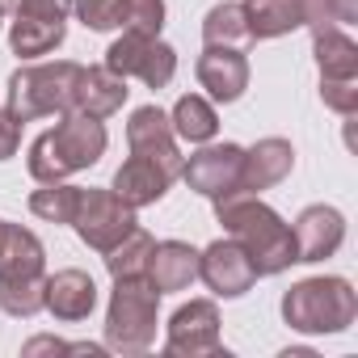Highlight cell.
Returning <instances> with one entry per match:
<instances>
[{"instance_id": "obj_1", "label": "cell", "mask_w": 358, "mask_h": 358, "mask_svg": "<svg viewBox=\"0 0 358 358\" xmlns=\"http://www.w3.org/2000/svg\"><path fill=\"white\" fill-rule=\"evenodd\" d=\"M215 220H220L224 232L249 253L257 278L282 274V270L295 262L291 224H282V215H278L274 207H266L262 194H245V190L220 194V199H215Z\"/></svg>"}, {"instance_id": "obj_2", "label": "cell", "mask_w": 358, "mask_h": 358, "mask_svg": "<svg viewBox=\"0 0 358 358\" xmlns=\"http://www.w3.org/2000/svg\"><path fill=\"white\" fill-rule=\"evenodd\" d=\"M106 127L101 118H89L80 110H68L59 114V122L51 131H43L30 148V177L38 186L47 182H64V177L97 164L106 156Z\"/></svg>"}, {"instance_id": "obj_3", "label": "cell", "mask_w": 358, "mask_h": 358, "mask_svg": "<svg viewBox=\"0 0 358 358\" xmlns=\"http://www.w3.org/2000/svg\"><path fill=\"white\" fill-rule=\"evenodd\" d=\"M358 316V295L345 278H303L282 295V320L299 333H341Z\"/></svg>"}, {"instance_id": "obj_4", "label": "cell", "mask_w": 358, "mask_h": 358, "mask_svg": "<svg viewBox=\"0 0 358 358\" xmlns=\"http://www.w3.org/2000/svg\"><path fill=\"white\" fill-rule=\"evenodd\" d=\"M156 308H160V291L143 274L114 278V295L106 312V350L143 354L156 341Z\"/></svg>"}, {"instance_id": "obj_5", "label": "cell", "mask_w": 358, "mask_h": 358, "mask_svg": "<svg viewBox=\"0 0 358 358\" xmlns=\"http://www.w3.org/2000/svg\"><path fill=\"white\" fill-rule=\"evenodd\" d=\"M76 80H80V64H72V59L17 68L9 80V110L22 122L47 118V114H68V110H76Z\"/></svg>"}, {"instance_id": "obj_6", "label": "cell", "mask_w": 358, "mask_h": 358, "mask_svg": "<svg viewBox=\"0 0 358 358\" xmlns=\"http://www.w3.org/2000/svg\"><path fill=\"white\" fill-rule=\"evenodd\" d=\"M72 228H76V236H80L89 249L110 253V249L135 228V207H127L114 190H80Z\"/></svg>"}, {"instance_id": "obj_7", "label": "cell", "mask_w": 358, "mask_h": 358, "mask_svg": "<svg viewBox=\"0 0 358 358\" xmlns=\"http://www.w3.org/2000/svg\"><path fill=\"white\" fill-rule=\"evenodd\" d=\"M106 68L122 80L139 76L148 89H164L177 72V51L160 38H143V34L122 30V38L110 43V51H106Z\"/></svg>"}, {"instance_id": "obj_8", "label": "cell", "mask_w": 358, "mask_h": 358, "mask_svg": "<svg viewBox=\"0 0 358 358\" xmlns=\"http://www.w3.org/2000/svg\"><path fill=\"white\" fill-rule=\"evenodd\" d=\"M169 354H220V308L211 299H190L173 312L169 320V337H164Z\"/></svg>"}, {"instance_id": "obj_9", "label": "cell", "mask_w": 358, "mask_h": 358, "mask_svg": "<svg viewBox=\"0 0 358 358\" xmlns=\"http://www.w3.org/2000/svg\"><path fill=\"white\" fill-rule=\"evenodd\" d=\"M241 160H245V148L215 143V148H203L190 160H182V177H186V186L194 194L220 199V194H232L236 190V182H241Z\"/></svg>"}, {"instance_id": "obj_10", "label": "cell", "mask_w": 358, "mask_h": 358, "mask_svg": "<svg viewBox=\"0 0 358 358\" xmlns=\"http://www.w3.org/2000/svg\"><path fill=\"white\" fill-rule=\"evenodd\" d=\"M199 278L220 295V299H241L253 282H257V270L249 262V253L228 236V241H215L199 253Z\"/></svg>"}, {"instance_id": "obj_11", "label": "cell", "mask_w": 358, "mask_h": 358, "mask_svg": "<svg viewBox=\"0 0 358 358\" xmlns=\"http://www.w3.org/2000/svg\"><path fill=\"white\" fill-rule=\"evenodd\" d=\"M127 143H131V152L156 160L169 177H182V160H186V156L177 152V135H173L169 114H164L160 106H139V110L131 114V122H127Z\"/></svg>"}, {"instance_id": "obj_12", "label": "cell", "mask_w": 358, "mask_h": 358, "mask_svg": "<svg viewBox=\"0 0 358 358\" xmlns=\"http://www.w3.org/2000/svg\"><path fill=\"white\" fill-rule=\"evenodd\" d=\"M291 236H295V262H324V257H333V253L341 249V241H345V220H341L337 207H324V203H320V207L299 211Z\"/></svg>"}, {"instance_id": "obj_13", "label": "cell", "mask_w": 358, "mask_h": 358, "mask_svg": "<svg viewBox=\"0 0 358 358\" xmlns=\"http://www.w3.org/2000/svg\"><path fill=\"white\" fill-rule=\"evenodd\" d=\"M291 164H295L291 139H278V135L257 139V143L245 152V160H241V182H236V190L262 194V190H270V186L282 182V177L291 173Z\"/></svg>"}, {"instance_id": "obj_14", "label": "cell", "mask_w": 358, "mask_h": 358, "mask_svg": "<svg viewBox=\"0 0 358 358\" xmlns=\"http://www.w3.org/2000/svg\"><path fill=\"white\" fill-rule=\"evenodd\" d=\"M199 85L211 93V101H236L249 89V59L236 47H207L199 59Z\"/></svg>"}, {"instance_id": "obj_15", "label": "cell", "mask_w": 358, "mask_h": 358, "mask_svg": "<svg viewBox=\"0 0 358 358\" xmlns=\"http://www.w3.org/2000/svg\"><path fill=\"white\" fill-rule=\"evenodd\" d=\"M43 308L55 320H89V312L97 308V282L85 270H59L43 282Z\"/></svg>"}, {"instance_id": "obj_16", "label": "cell", "mask_w": 358, "mask_h": 358, "mask_svg": "<svg viewBox=\"0 0 358 358\" xmlns=\"http://www.w3.org/2000/svg\"><path fill=\"white\" fill-rule=\"evenodd\" d=\"M143 278H148L160 295L186 291V287L199 278V249L186 245V241H160V245H152V257H148Z\"/></svg>"}, {"instance_id": "obj_17", "label": "cell", "mask_w": 358, "mask_h": 358, "mask_svg": "<svg viewBox=\"0 0 358 358\" xmlns=\"http://www.w3.org/2000/svg\"><path fill=\"white\" fill-rule=\"evenodd\" d=\"M47 278V249L30 228L9 224L0 241V282H38Z\"/></svg>"}, {"instance_id": "obj_18", "label": "cell", "mask_w": 358, "mask_h": 358, "mask_svg": "<svg viewBox=\"0 0 358 358\" xmlns=\"http://www.w3.org/2000/svg\"><path fill=\"white\" fill-rule=\"evenodd\" d=\"M177 182V177H169L156 160H148V156H139V152H131V160L114 173V194L127 203V207H148V203H160L164 199V190Z\"/></svg>"}, {"instance_id": "obj_19", "label": "cell", "mask_w": 358, "mask_h": 358, "mask_svg": "<svg viewBox=\"0 0 358 358\" xmlns=\"http://www.w3.org/2000/svg\"><path fill=\"white\" fill-rule=\"evenodd\" d=\"M127 80L114 76L106 64L101 68H80V80H76V110L89 114V118H110L122 110L127 101Z\"/></svg>"}, {"instance_id": "obj_20", "label": "cell", "mask_w": 358, "mask_h": 358, "mask_svg": "<svg viewBox=\"0 0 358 358\" xmlns=\"http://www.w3.org/2000/svg\"><path fill=\"white\" fill-rule=\"evenodd\" d=\"M68 26L64 17H43V13H17L13 30H9V47L13 55L22 59H38V55H51L59 43H64Z\"/></svg>"}, {"instance_id": "obj_21", "label": "cell", "mask_w": 358, "mask_h": 358, "mask_svg": "<svg viewBox=\"0 0 358 358\" xmlns=\"http://www.w3.org/2000/svg\"><path fill=\"white\" fill-rule=\"evenodd\" d=\"M253 38H278L303 26V0H241Z\"/></svg>"}, {"instance_id": "obj_22", "label": "cell", "mask_w": 358, "mask_h": 358, "mask_svg": "<svg viewBox=\"0 0 358 358\" xmlns=\"http://www.w3.org/2000/svg\"><path fill=\"white\" fill-rule=\"evenodd\" d=\"M169 127L177 139H186V143H211L215 131H220V114L207 97L199 93H186V97H177L173 114H169Z\"/></svg>"}, {"instance_id": "obj_23", "label": "cell", "mask_w": 358, "mask_h": 358, "mask_svg": "<svg viewBox=\"0 0 358 358\" xmlns=\"http://www.w3.org/2000/svg\"><path fill=\"white\" fill-rule=\"evenodd\" d=\"M320 76H358V47L341 26H316Z\"/></svg>"}, {"instance_id": "obj_24", "label": "cell", "mask_w": 358, "mask_h": 358, "mask_svg": "<svg viewBox=\"0 0 358 358\" xmlns=\"http://www.w3.org/2000/svg\"><path fill=\"white\" fill-rule=\"evenodd\" d=\"M203 43L207 47H236V51H245L253 43V34L245 26V9L236 0H224V5H215L203 17Z\"/></svg>"}, {"instance_id": "obj_25", "label": "cell", "mask_w": 358, "mask_h": 358, "mask_svg": "<svg viewBox=\"0 0 358 358\" xmlns=\"http://www.w3.org/2000/svg\"><path fill=\"white\" fill-rule=\"evenodd\" d=\"M152 236L135 224L110 253H101L106 257V270H110V278H139L143 270H148V257H152Z\"/></svg>"}, {"instance_id": "obj_26", "label": "cell", "mask_w": 358, "mask_h": 358, "mask_svg": "<svg viewBox=\"0 0 358 358\" xmlns=\"http://www.w3.org/2000/svg\"><path fill=\"white\" fill-rule=\"evenodd\" d=\"M80 203V186H64V182H47L43 190L30 194V215L47 220V224H72Z\"/></svg>"}, {"instance_id": "obj_27", "label": "cell", "mask_w": 358, "mask_h": 358, "mask_svg": "<svg viewBox=\"0 0 358 358\" xmlns=\"http://www.w3.org/2000/svg\"><path fill=\"white\" fill-rule=\"evenodd\" d=\"M118 26L143 38H160L164 30V0H118Z\"/></svg>"}, {"instance_id": "obj_28", "label": "cell", "mask_w": 358, "mask_h": 358, "mask_svg": "<svg viewBox=\"0 0 358 358\" xmlns=\"http://www.w3.org/2000/svg\"><path fill=\"white\" fill-rule=\"evenodd\" d=\"M358 0H303V26H354Z\"/></svg>"}, {"instance_id": "obj_29", "label": "cell", "mask_w": 358, "mask_h": 358, "mask_svg": "<svg viewBox=\"0 0 358 358\" xmlns=\"http://www.w3.org/2000/svg\"><path fill=\"white\" fill-rule=\"evenodd\" d=\"M43 282H0V308L9 316H38L43 312Z\"/></svg>"}, {"instance_id": "obj_30", "label": "cell", "mask_w": 358, "mask_h": 358, "mask_svg": "<svg viewBox=\"0 0 358 358\" xmlns=\"http://www.w3.org/2000/svg\"><path fill=\"white\" fill-rule=\"evenodd\" d=\"M320 97L329 110L350 118L358 110V76H320Z\"/></svg>"}, {"instance_id": "obj_31", "label": "cell", "mask_w": 358, "mask_h": 358, "mask_svg": "<svg viewBox=\"0 0 358 358\" xmlns=\"http://www.w3.org/2000/svg\"><path fill=\"white\" fill-rule=\"evenodd\" d=\"M72 13L89 30H114L118 26V0H72Z\"/></svg>"}, {"instance_id": "obj_32", "label": "cell", "mask_w": 358, "mask_h": 358, "mask_svg": "<svg viewBox=\"0 0 358 358\" xmlns=\"http://www.w3.org/2000/svg\"><path fill=\"white\" fill-rule=\"evenodd\" d=\"M17 148H22V118L13 110H0V160L17 156Z\"/></svg>"}, {"instance_id": "obj_33", "label": "cell", "mask_w": 358, "mask_h": 358, "mask_svg": "<svg viewBox=\"0 0 358 358\" xmlns=\"http://www.w3.org/2000/svg\"><path fill=\"white\" fill-rule=\"evenodd\" d=\"M17 13H43V17H68L72 0H13Z\"/></svg>"}, {"instance_id": "obj_34", "label": "cell", "mask_w": 358, "mask_h": 358, "mask_svg": "<svg viewBox=\"0 0 358 358\" xmlns=\"http://www.w3.org/2000/svg\"><path fill=\"white\" fill-rule=\"evenodd\" d=\"M5 228H9V220H0V241H5Z\"/></svg>"}, {"instance_id": "obj_35", "label": "cell", "mask_w": 358, "mask_h": 358, "mask_svg": "<svg viewBox=\"0 0 358 358\" xmlns=\"http://www.w3.org/2000/svg\"><path fill=\"white\" fill-rule=\"evenodd\" d=\"M0 22H5V0H0Z\"/></svg>"}]
</instances>
